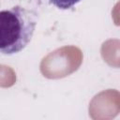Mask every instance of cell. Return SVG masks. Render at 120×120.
<instances>
[{
    "instance_id": "cell-2",
    "label": "cell",
    "mask_w": 120,
    "mask_h": 120,
    "mask_svg": "<svg viewBox=\"0 0 120 120\" xmlns=\"http://www.w3.org/2000/svg\"><path fill=\"white\" fill-rule=\"evenodd\" d=\"M82 0H50V2L60 9H68Z\"/></svg>"
},
{
    "instance_id": "cell-1",
    "label": "cell",
    "mask_w": 120,
    "mask_h": 120,
    "mask_svg": "<svg viewBox=\"0 0 120 120\" xmlns=\"http://www.w3.org/2000/svg\"><path fill=\"white\" fill-rule=\"evenodd\" d=\"M37 23L36 14L15 6L0 12V50L11 55L23 50L30 42Z\"/></svg>"
}]
</instances>
